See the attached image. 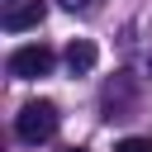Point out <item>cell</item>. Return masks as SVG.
<instances>
[{
  "instance_id": "obj_6",
  "label": "cell",
  "mask_w": 152,
  "mask_h": 152,
  "mask_svg": "<svg viewBox=\"0 0 152 152\" xmlns=\"http://www.w3.org/2000/svg\"><path fill=\"white\" fill-rule=\"evenodd\" d=\"M57 5H62V10H76V14H86V10H95L100 0H57Z\"/></svg>"
},
{
  "instance_id": "obj_5",
  "label": "cell",
  "mask_w": 152,
  "mask_h": 152,
  "mask_svg": "<svg viewBox=\"0 0 152 152\" xmlns=\"http://www.w3.org/2000/svg\"><path fill=\"white\" fill-rule=\"evenodd\" d=\"M114 152H152V138H119Z\"/></svg>"
},
{
  "instance_id": "obj_3",
  "label": "cell",
  "mask_w": 152,
  "mask_h": 152,
  "mask_svg": "<svg viewBox=\"0 0 152 152\" xmlns=\"http://www.w3.org/2000/svg\"><path fill=\"white\" fill-rule=\"evenodd\" d=\"M43 14H48L43 0H19V5H10V10L0 14V28H5V33H24V28H38Z\"/></svg>"
},
{
  "instance_id": "obj_2",
  "label": "cell",
  "mask_w": 152,
  "mask_h": 152,
  "mask_svg": "<svg viewBox=\"0 0 152 152\" xmlns=\"http://www.w3.org/2000/svg\"><path fill=\"white\" fill-rule=\"evenodd\" d=\"M52 48H43V43H24V48H14L10 57H5V71L14 76V81H38V76H48L52 71Z\"/></svg>"
},
{
  "instance_id": "obj_7",
  "label": "cell",
  "mask_w": 152,
  "mask_h": 152,
  "mask_svg": "<svg viewBox=\"0 0 152 152\" xmlns=\"http://www.w3.org/2000/svg\"><path fill=\"white\" fill-rule=\"evenodd\" d=\"M66 152H86V147H66Z\"/></svg>"
},
{
  "instance_id": "obj_1",
  "label": "cell",
  "mask_w": 152,
  "mask_h": 152,
  "mask_svg": "<svg viewBox=\"0 0 152 152\" xmlns=\"http://www.w3.org/2000/svg\"><path fill=\"white\" fill-rule=\"evenodd\" d=\"M57 124H62V114H57L52 100H28V104L14 114V133H19L24 142H48V138L57 133Z\"/></svg>"
},
{
  "instance_id": "obj_4",
  "label": "cell",
  "mask_w": 152,
  "mask_h": 152,
  "mask_svg": "<svg viewBox=\"0 0 152 152\" xmlns=\"http://www.w3.org/2000/svg\"><path fill=\"white\" fill-rule=\"evenodd\" d=\"M95 62H100L95 43H90V38H71V48H66V66H71V76H86V71H95Z\"/></svg>"
}]
</instances>
